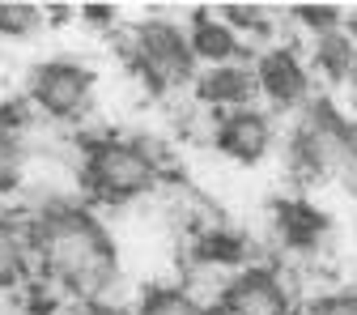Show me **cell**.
Wrapping results in <instances>:
<instances>
[{"label":"cell","mask_w":357,"mask_h":315,"mask_svg":"<svg viewBox=\"0 0 357 315\" xmlns=\"http://www.w3.org/2000/svg\"><path fill=\"white\" fill-rule=\"evenodd\" d=\"M188 43H192V56H196V60H208L213 68H221V64H234V60L243 56V43H238V34H234L226 22H221V17L204 13V9L192 17Z\"/></svg>","instance_id":"cell-10"},{"label":"cell","mask_w":357,"mask_h":315,"mask_svg":"<svg viewBox=\"0 0 357 315\" xmlns=\"http://www.w3.org/2000/svg\"><path fill=\"white\" fill-rule=\"evenodd\" d=\"M77 315H119V311H107V307H94V302H89V307L77 311Z\"/></svg>","instance_id":"cell-23"},{"label":"cell","mask_w":357,"mask_h":315,"mask_svg":"<svg viewBox=\"0 0 357 315\" xmlns=\"http://www.w3.org/2000/svg\"><path fill=\"white\" fill-rule=\"evenodd\" d=\"M137 315H208V311H204L192 294H183V290L158 286V290H149V294L141 298Z\"/></svg>","instance_id":"cell-14"},{"label":"cell","mask_w":357,"mask_h":315,"mask_svg":"<svg viewBox=\"0 0 357 315\" xmlns=\"http://www.w3.org/2000/svg\"><path fill=\"white\" fill-rule=\"evenodd\" d=\"M353 103H357V73H353Z\"/></svg>","instance_id":"cell-24"},{"label":"cell","mask_w":357,"mask_h":315,"mask_svg":"<svg viewBox=\"0 0 357 315\" xmlns=\"http://www.w3.org/2000/svg\"><path fill=\"white\" fill-rule=\"evenodd\" d=\"M85 184L107 205H128L158 184V145L102 141L85 154Z\"/></svg>","instance_id":"cell-2"},{"label":"cell","mask_w":357,"mask_h":315,"mask_svg":"<svg viewBox=\"0 0 357 315\" xmlns=\"http://www.w3.org/2000/svg\"><path fill=\"white\" fill-rule=\"evenodd\" d=\"M196 251H200V260H213V264H238L243 260V239L230 235V230H208Z\"/></svg>","instance_id":"cell-16"},{"label":"cell","mask_w":357,"mask_h":315,"mask_svg":"<svg viewBox=\"0 0 357 315\" xmlns=\"http://www.w3.org/2000/svg\"><path fill=\"white\" fill-rule=\"evenodd\" d=\"M344 34L357 43V9H353V17H344Z\"/></svg>","instance_id":"cell-22"},{"label":"cell","mask_w":357,"mask_h":315,"mask_svg":"<svg viewBox=\"0 0 357 315\" xmlns=\"http://www.w3.org/2000/svg\"><path fill=\"white\" fill-rule=\"evenodd\" d=\"M81 17L89 26H111L115 22V5H81Z\"/></svg>","instance_id":"cell-21"},{"label":"cell","mask_w":357,"mask_h":315,"mask_svg":"<svg viewBox=\"0 0 357 315\" xmlns=\"http://www.w3.org/2000/svg\"><path fill=\"white\" fill-rule=\"evenodd\" d=\"M221 22L230 30H264V9H251V5H221Z\"/></svg>","instance_id":"cell-19"},{"label":"cell","mask_w":357,"mask_h":315,"mask_svg":"<svg viewBox=\"0 0 357 315\" xmlns=\"http://www.w3.org/2000/svg\"><path fill=\"white\" fill-rule=\"evenodd\" d=\"M255 89H259L255 85V73L243 68V64H221V68H208V73L196 77V94L208 107H230V111H238V107H247V98L255 94Z\"/></svg>","instance_id":"cell-9"},{"label":"cell","mask_w":357,"mask_h":315,"mask_svg":"<svg viewBox=\"0 0 357 315\" xmlns=\"http://www.w3.org/2000/svg\"><path fill=\"white\" fill-rule=\"evenodd\" d=\"M30 247L43 273L77 298H98L102 290H111L119 273L111 235L102 230L98 217H89L77 205H56L43 213L30 230Z\"/></svg>","instance_id":"cell-1"},{"label":"cell","mask_w":357,"mask_h":315,"mask_svg":"<svg viewBox=\"0 0 357 315\" xmlns=\"http://www.w3.org/2000/svg\"><path fill=\"white\" fill-rule=\"evenodd\" d=\"M310 315H357V294H328L310 307Z\"/></svg>","instance_id":"cell-20"},{"label":"cell","mask_w":357,"mask_h":315,"mask_svg":"<svg viewBox=\"0 0 357 315\" xmlns=\"http://www.w3.org/2000/svg\"><path fill=\"white\" fill-rule=\"evenodd\" d=\"M89 85H94L89 68H81L73 60H47L30 73V98L52 119H73L89 103Z\"/></svg>","instance_id":"cell-5"},{"label":"cell","mask_w":357,"mask_h":315,"mask_svg":"<svg viewBox=\"0 0 357 315\" xmlns=\"http://www.w3.org/2000/svg\"><path fill=\"white\" fill-rule=\"evenodd\" d=\"M132 56H137L145 81L153 89H170V85H183L192 77V43L188 34L170 26V22H145L137 26V47H132Z\"/></svg>","instance_id":"cell-4"},{"label":"cell","mask_w":357,"mask_h":315,"mask_svg":"<svg viewBox=\"0 0 357 315\" xmlns=\"http://www.w3.org/2000/svg\"><path fill=\"white\" fill-rule=\"evenodd\" d=\"M357 43L344 34V30H332V34H324L319 38V64H324V73L328 77H353L357 73Z\"/></svg>","instance_id":"cell-13"},{"label":"cell","mask_w":357,"mask_h":315,"mask_svg":"<svg viewBox=\"0 0 357 315\" xmlns=\"http://www.w3.org/2000/svg\"><path fill=\"white\" fill-rule=\"evenodd\" d=\"M26 260H30V243L13 221H0V290L17 286L26 277Z\"/></svg>","instance_id":"cell-12"},{"label":"cell","mask_w":357,"mask_h":315,"mask_svg":"<svg viewBox=\"0 0 357 315\" xmlns=\"http://www.w3.org/2000/svg\"><path fill=\"white\" fill-rule=\"evenodd\" d=\"M277 226H281V239L289 247H315L324 239V230H328V221H324L319 209H310L302 200H289V205L277 209Z\"/></svg>","instance_id":"cell-11"},{"label":"cell","mask_w":357,"mask_h":315,"mask_svg":"<svg viewBox=\"0 0 357 315\" xmlns=\"http://www.w3.org/2000/svg\"><path fill=\"white\" fill-rule=\"evenodd\" d=\"M43 26V9L26 0H0V34L5 38H26Z\"/></svg>","instance_id":"cell-15"},{"label":"cell","mask_w":357,"mask_h":315,"mask_svg":"<svg viewBox=\"0 0 357 315\" xmlns=\"http://www.w3.org/2000/svg\"><path fill=\"white\" fill-rule=\"evenodd\" d=\"M298 158L315 175L349 170L357 162V132L349 128V119L336 115L332 103H315L306 111V119L298 128Z\"/></svg>","instance_id":"cell-3"},{"label":"cell","mask_w":357,"mask_h":315,"mask_svg":"<svg viewBox=\"0 0 357 315\" xmlns=\"http://www.w3.org/2000/svg\"><path fill=\"white\" fill-rule=\"evenodd\" d=\"M22 166H26V154L17 145V137L0 132V192H13L22 184Z\"/></svg>","instance_id":"cell-17"},{"label":"cell","mask_w":357,"mask_h":315,"mask_svg":"<svg viewBox=\"0 0 357 315\" xmlns=\"http://www.w3.org/2000/svg\"><path fill=\"white\" fill-rule=\"evenodd\" d=\"M294 13H298L310 30H319V38L344 26V17H340V9H336V5H298Z\"/></svg>","instance_id":"cell-18"},{"label":"cell","mask_w":357,"mask_h":315,"mask_svg":"<svg viewBox=\"0 0 357 315\" xmlns=\"http://www.w3.org/2000/svg\"><path fill=\"white\" fill-rule=\"evenodd\" d=\"M273 145V124L255 107H238L230 115H221L217 124V149L234 162H259Z\"/></svg>","instance_id":"cell-8"},{"label":"cell","mask_w":357,"mask_h":315,"mask_svg":"<svg viewBox=\"0 0 357 315\" xmlns=\"http://www.w3.org/2000/svg\"><path fill=\"white\" fill-rule=\"evenodd\" d=\"M255 85L264 89L268 103L285 107V111L289 107H302L306 103V89H310L306 68H302V60L289 47H273V52H264L255 60Z\"/></svg>","instance_id":"cell-7"},{"label":"cell","mask_w":357,"mask_h":315,"mask_svg":"<svg viewBox=\"0 0 357 315\" xmlns=\"http://www.w3.org/2000/svg\"><path fill=\"white\" fill-rule=\"evenodd\" d=\"M221 311L226 315H294V302L273 268H247L243 277L230 281Z\"/></svg>","instance_id":"cell-6"}]
</instances>
